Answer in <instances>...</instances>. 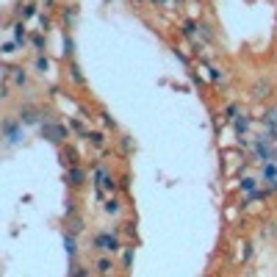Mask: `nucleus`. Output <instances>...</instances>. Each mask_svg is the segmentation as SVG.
<instances>
[{"mask_svg":"<svg viewBox=\"0 0 277 277\" xmlns=\"http://www.w3.org/2000/svg\"><path fill=\"white\" fill-rule=\"evenodd\" d=\"M39 130H42V136L47 138L50 144H61V141H67V138H69L67 125H61V122H53V119H44L42 125H39Z\"/></svg>","mask_w":277,"mask_h":277,"instance_id":"obj_1","label":"nucleus"},{"mask_svg":"<svg viewBox=\"0 0 277 277\" xmlns=\"http://www.w3.org/2000/svg\"><path fill=\"white\" fill-rule=\"evenodd\" d=\"M17 47H20V44L11 39V42H6L3 47H0V53H3V56H11V53H17Z\"/></svg>","mask_w":277,"mask_h":277,"instance_id":"obj_28","label":"nucleus"},{"mask_svg":"<svg viewBox=\"0 0 277 277\" xmlns=\"http://www.w3.org/2000/svg\"><path fill=\"white\" fill-rule=\"evenodd\" d=\"M194 28H197V22H194V20H186V22H183V36H191V39H194Z\"/></svg>","mask_w":277,"mask_h":277,"instance_id":"obj_27","label":"nucleus"},{"mask_svg":"<svg viewBox=\"0 0 277 277\" xmlns=\"http://www.w3.org/2000/svg\"><path fill=\"white\" fill-rule=\"evenodd\" d=\"M67 72H69V78H72V83H78V86H83V83H86V80H83V72H80V67L75 64V61H69Z\"/></svg>","mask_w":277,"mask_h":277,"instance_id":"obj_15","label":"nucleus"},{"mask_svg":"<svg viewBox=\"0 0 277 277\" xmlns=\"http://www.w3.org/2000/svg\"><path fill=\"white\" fill-rule=\"evenodd\" d=\"M17 14H20V20L25 22L28 17H34V14H36V3H22V6H20V11H17Z\"/></svg>","mask_w":277,"mask_h":277,"instance_id":"obj_23","label":"nucleus"},{"mask_svg":"<svg viewBox=\"0 0 277 277\" xmlns=\"http://www.w3.org/2000/svg\"><path fill=\"white\" fill-rule=\"evenodd\" d=\"M263 180H269V183H277V166L269 161L266 166H263Z\"/></svg>","mask_w":277,"mask_h":277,"instance_id":"obj_25","label":"nucleus"},{"mask_svg":"<svg viewBox=\"0 0 277 277\" xmlns=\"http://www.w3.org/2000/svg\"><path fill=\"white\" fill-rule=\"evenodd\" d=\"M272 189H277V183H272Z\"/></svg>","mask_w":277,"mask_h":277,"instance_id":"obj_39","label":"nucleus"},{"mask_svg":"<svg viewBox=\"0 0 277 277\" xmlns=\"http://www.w3.org/2000/svg\"><path fill=\"white\" fill-rule=\"evenodd\" d=\"M95 269L100 272V275H111V272H114V260H111V255H100V258L95 260Z\"/></svg>","mask_w":277,"mask_h":277,"instance_id":"obj_11","label":"nucleus"},{"mask_svg":"<svg viewBox=\"0 0 277 277\" xmlns=\"http://www.w3.org/2000/svg\"><path fill=\"white\" fill-rule=\"evenodd\" d=\"M3 133H6V141H9V144H17V141L25 138V133H22V122L20 119H6L3 122Z\"/></svg>","mask_w":277,"mask_h":277,"instance_id":"obj_4","label":"nucleus"},{"mask_svg":"<svg viewBox=\"0 0 277 277\" xmlns=\"http://www.w3.org/2000/svg\"><path fill=\"white\" fill-rule=\"evenodd\" d=\"M100 277H108V275H100Z\"/></svg>","mask_w":277,"mask_h":277,"instance_id":"obj_40","label":"nucleus"},{"mask_svg":"<svg viewBox=\"0 0 277 277\" xmlns=\"http://www.w3.org/2000/svg\"><path fill=\"white\" fill-rule=\"evenodd\" d=\"M119 147H122V153H130V150H133V138H130V136H119Z\"/></svg>","mask_w":277,"mask_h":277,"instance_id":"obj_30","label":"nucleus"},{"mask_svg":"<svg viewBox=\"0 0 277 277\" xmlns=\"http://www.w3.org/2000/svg\"><path fill=\"white\" fill-rule=\"evenodd\" d=\"M34 69L39 72V75H44V72H50V59H47L44 53H39V56H36V61H34Z\"/></svg>","mask_w":277,"mask_h":277,"instance_id":"obj_17","label":"nucleus"},{"mask_svg":"<svg viewBox=\"0 0 277 277\" xmlns=\"http://www.w3.org/2000/svg\"><path fill=\"white\" fill-rule=\"evenodd\" d=\"M244 191H247V194H252V191H255V180H252V178H247V180H244V186H241Z\"/></svg>","mask_w":277,"mask_h":277,"instance_id":"obj_36","label":"nucleus"},{"mask_svg":"<svg viewBox=\"0 0 277 277\" xmlns=\"http://www.w3.org/2000/svg\"><path fill=\"white\" fill-rule=\"evenodd\" d=\"M44 3V9H53V3H56V0H42Z\"/></svg>","mask_w":277,"mask_h":277,"instance_id":"obj_37","label":"nucleus"},{"mask_svg":"<svg viewBox=\"0 0 277 277\" xmlns=\"http://www.w3.org/2000/svg\"><path fill=\"white\" fill-rule=\"evenodd\" d=\"M64 250H67L69 258H75V255H78V241H75V236H72V233H64Z\"/></svg>","mask_w":277,"mask_h":277,"instance_id":"obj_16","label":"nucleus"},{"mask_svg":"<svg viewBox=\"0 0 277 277\" xmlns=\"http://www.w3.org/2000/svg\"><path fill=\"white\" fill-rule=\"evenodd\" d=\"M250 258H252V244L247 241V244H244V250H241V260H244V263H247V260H250Z\"/></svg>","mask_w":277,"mask_h":277,"instance_id":"obj_34","label":"nucleus"},{"mask_svg":"<svg viewBox=\"0 0 277 277\" xmlns=\"http://www.w3.org/2000/svg\"><path fill=\"white\" fill-rule=\"evenodd\" d=\"M0 97H3V100H9V97H11V80H3V86H0Z\"/></svg>","mask_w":277,"mask_h":277,"instance_id":"obj_31","label":"nucleus"},{"mask_svg":"<svg viewBox=\"0 0 277 277\" xmlns=\"http://www.w3.org/2000/svg\"><path fill=\"white\" fill-rule=\"evenodd\" d=\"M61 158H64V166H78V153L72 147H67L64 153H61Z\"/></svg>","mask_w":277,"mask_h":277,"instance_id":"obj_24","label":"nucleus"},{"mask_svg":"<svg viewBox=\"0 0 277 277\" xmlns=\"http://www.w3.org/2000/svg\"><path fill=\"white\" fill-rule=\"evenodd\" d=\"M236 133H238V136H241V133H247V130H250V114H247V111H241V114H238V117H236Z\"/></svg>","mask_w":277,"mask_h":277,"instance_id":"obj_14","label":"nucleus"},{"mask_svg":"<svg viewBox=\"0 0 277 277\" xmlns=\"http://www.w3.org/2000/svg\"><path fill=\"white\" fill-rule=\"evenodd\" d=\"M122 266H125V269L133 266V250H128V247L122 250Z\"/></svg>","mask_w":277,"mask_h":277,"instance_id":"obj_26","label":"nucleus"},{"mask_svg":"<svg viewBox=\"0 0 277 277\" xmlns=\"http://www.w3.org/2000/svg\"><path fill=\"white\" fill-rule=\"evenodd\" d=\"M67 233H72V236L83 233V217H78V214L67 217Z\"/></svg>","mask_w":277,"mask_h":277,"instance_id":"obj_10","label":"nucleus"},{"mask_svg":"<svg viewBox=\"0 0 277 277\" xmlns=\"http://www.w3.org/2000/svg\"><path fill=\"white\" fill-rule=\"evenodd\" d=\"M9 80L14 83V86H28V80H31V75H28L25 67H11L9 72Z\"/></svg>","mask_w":277,"mask_h":277,"instance_id":"obj_7","label":"nucleus"},{"mask_svg":"<svg viewBox=\"0 0 277 277\" xmlns=\"http://www.w3.org/2000/svg\"><path fill=\"white\" fill-rule=\"evenodd\" d=\"M69 128L75 130L78 136H86V138H89V133H92V130H89V125H86V122H83V119H75V117L69 119Z\"/></svg>","mask_w":277,"mask_h":277,"instance_id":"obj_18","label":"nucleus"},{"mask_svg":"<svg viewBox=\"0 0 277 277\" xmlns=\"http://www.w3.org/2000/svg\"><path fill=\"white\" fill-rule=\"evenodd\" d=\"M31 44H34L36 53H44V47H47V39H44V31H39V34L31 36Z\"/></svg>","mask_w":277,"mask_h":277,"instance_id":"obj_21","label":"nucleus"},{"mask_svg":"<svg viewBox=\"0 0 277 277\" xmlns=\"http://www.w3.org/2000/svg\"><path fill=\"white\" fill-rule=\"evenodd\" d=\"M89 141H92V147L105 150V133L103 130H92V133H89Z\"/></svg>","mask_w":277,"mask_h":277,"instance_id":"obj_19","label":"nucleus"},{"mask_svg":"<svg viewBox=\"0 0 277 277\" xmlns=\"http://www.w3.org/2000/svg\"><path fill=\"white\" fill-rule=\"evenodd\" d=\"M275 156H277V150H275Z\"/></svg>","mask_w":277,"mask_h":277,"instance_id":"obj_42","label":"nucleus"},{"mask_svg":"<svg viewBox=\"0 0 277 277\" xmlns=\"http://www.w3.org/2000/svg\"><path fill=\"white\" fill-rule=\"evenodd\" d=\"M156 3H166V0H156Z\"/></svg>","mask_w":277,"mask_h":277,"instance_id":"obj_38","label":"nucleus"},{"mask_svg":"<svg viewBox=\"0 0 277 277\" xmlns=\"http://www.w3.org/2000/svg\"><path fill=\"white\" fill-rule=\"evenodd\" d=\"M64 53H67V56L75 53V42H72V36H69V34H64Z\"/></svg>","mask_w":277,"mask_h":277,"instance_id":"obj_29","label":"nucleus"},{"mask_svg":"<svg viewBox=\"0 0 277 277\" xmlns=\"http://www.w3.org/2000/svg\"><path fill=\"white\" fill-rule=\"evenodd\" d=\"M69 277H89V269L80 266L78 260L72 258V260H69Z\"/></svg>","mask_w":277,"mask_h":277,"instance_id":"obj_20","label":"nucleus"},{"mask_svg":"<svg viewBox=\"0 0 277 277\" xmlns=\"http://www.w3.org/2000/svg\"><path fill=\"white\" fill-rule=\"evenodd\" d=\"M100 117H103V125H105V128H117V122L108 117V111H100Z\"/></svg>","mask_w":277,"mask_h":277,"instance_id":"obj_35","label":"nucleus"},{"mask_svg":"<svg viewBox=\"0 0 277 277\" xmlns=\"http://www.w3.org/2000/svg\"><path fill=\"white\" fill-rule=\"evenodd\" d=\"M28 3H34V0H28Z\"/></svg>","mask_w":277,"mask_h":277,"instance_id":"obj_41","label":"nucleus"},{"mask_svg":"<svg viewBox=\"0 0 277 277\" xmlns=\"http://www.w3.org/2000/svg\"><path fill=\"white\" fill-rule=\"evenodd\" d=\"M263 125H266L272 133H277V105L266 108V114H263Z\"/></svg>","mask_w":277,"mask_h":277,"instance_id":"obj_13","label":"nucleus"},{"mask_svg":"<svg viewBox=\"0 0 277 277\" xmlns=\"http://www.w3.org/2000/svg\"><path fill=\"white\" fill-rule=\"evenodd\" d=\"M95 247L100 252H105V255H117V252L125 250V247L119 244V233H97L95 236Z\"/></svg>","mask_w":277,"mask_h":277,"instance_id":"obj_2","label":"nucleus"},{"mask_svg":"<svg viewBox=\"0 0 277 277\" xmlns=\"http://www.w3.org/2000/svg\"><path fill=\"white\" fill-rule=\"evenodd\" d=\"M238 114H241V108H238V103H227V105H225V111H222V117H225L227 122H233L236 117H238Z\"/></svg>","mask_w":277,"mask_h":277,"instance_id":"obj_22","label":"nucleus"},{"mask_svg":"<svg viewBox=\"0 0 277 277\" xmlns=\"http://www.w3.org/2000/svg\"><path fill=\"white\" fill-rule=\"evenodd\" d=\"M39 25H42V31H44V34H47V31H50V25H53V22H50V17H47V14H39Z\"/></svg>","mask_w":277,"mask_h":277,"instance_id":"obj_33","label":"nucleus"},{"mask_svg":"<svg viewBox=\"0 0 277 277\" xmlns=\"http://www.w3.org/2000/svg\"><path fill=\"white\" fill-rule=\"evenodd\" d=\"M272 83H269L266 78H258L255 83H252V89H250V95L255 97V100H266V97H272Z\"/></svg>","mask_w":277,"mask_h":277,"instance_id":"obj_6","label":"nucleus"},{"mask_svg":"<svg viewBox=\"0 0 277 277\" xmlns=\"http://www.w3.org/2000/svg\"><path fill=\"white\" fill-rule=\"evenodd\" d=\"M64 183H67L69 189H80V186L86 183V169H80V166H67Z\"/></svg>","mask_w":277,"mask_h":277,"instance_id":"obj_5","label":"nucleus"},{"mask_svg":"<svg viewBox=\"0 0 277 277\" xmlns=\"http://www.w3.org/2000/svg\"><path fill=\"white\" fill-rule=\"evenodd\" d=\"M103 211L108 214V217H117V214L122 211V199H119V197H108V199L103 202Z\"/></svg>","mask_w":277,"mask_h":277,"instance_id":"obj_12","label":"nucleus"},{"mask_svg":"<svg viewBox=\"0 0 277 277\" xmlns=\"http://www.w3.org/2000/svg\"><path fill=\"white\" fill-rule=\"evenodd\" d=\"M11 31H14V42H17L20 47H25V44L31 42V39H28V28H25V22H22V20H20V22H14V28H11Z\"/></svg>","mask_w":277,"mask_h":277,"instance_id":"obj_8","label":"nucleus"},{"mask_svg":"<svg viewBox=\"0 0 277 277\" xmlns=\"http://www.w3.org/2000/svg\"><path fill=\"white\" fill-rule=\"evenodd\" d=\"M22 125H42V111L36 108L34 103H22L20 105V117H17Z\"/></svg>","mask_w":277,"mask_h":277,"instance_id":"obj_3","label":"nucleus"},{"mask_svg":"<svg viewBox=\"0 0 277 277\" xmlns=\"http://www.w3.org/2000/svg\"><path fill=\"white\" fill-rule=\"evenodd\" d=\"M255 153H258V156L260 158H263V161H266V164H269V161H275V153H272V147H269V141H266V138H258V141H255Z\"/></svg>","mask_w":277,"mask_h":277,"instance_id":"obj_9","label":"nucleus"},{"mask_svg":"<svg viewBox=\"0 0 277 277\" xmlns=\"http://www.w3.org/2000/svg\"><path fill=\"white\" fill-rule=\"evenodd\" d=\"M75 17H78V9H75V6H69V9H64V20H67V22H72Z\"/></svg>","mask_w":277,"mask_h":277,"instance_id":"obj_32","label":"nucleus"}]
</instances>
